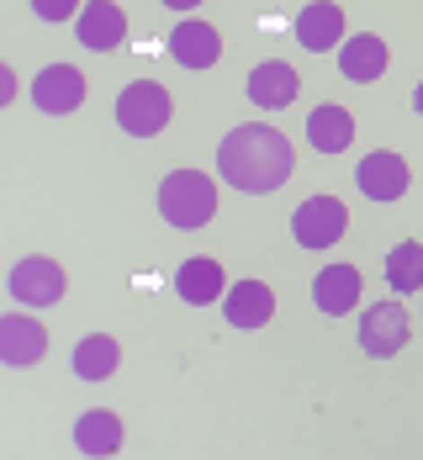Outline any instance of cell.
<instances>
[{
	"label": "cell",
	"mask_w": 423,
	"mask_h": 460,
	"mask_svg": "<svg viewBox=\"0 0 423 460\" xmlns=\"http://www.w3.org/2000/svg\"><path fill=\"white\" fill-rule=\"evenodd\" d=\"M344 228H349V212H344L339 196H313V201H302L296 217H291V233H296L302 249H329V243L344 238Z\"/></svg>",
	"instance_id": "4"
},
{
	"label": "cell",
	"mask_w": 423,
	"mask_h": 460,
	"mask_svg": "<svg viewBox=\"0 0 423 460\" xmlns=\"http://www.w3.org/2000/svg\"><path fill=\"white\" fill-rule=\"evenodd\" d=\"M170 117H175V95L164 91L159 80H133L128 91L117 95V122H122L133 138H154V133H164Z\"/></svg>",
	"instance_id": "3"
},
{
	"label": "cell",
	"mask_w": 423,
	"mask_h": 460,
	"mask_svg": "<svg viewBox=\"0 0 423 460\" xmlns=\"http://www.w3.org/2000/svg\"><path fill=\"white\" fill-rule=\"evenodd\" d=\"M75 32H80V43L95 48V53H111V48L128 38V16H122V5H111V0H95L80 11V22H75Z\"/></svg>",
	"instance_id": "12"
},
{
	"label": "cell",
	"mask_w": 423,
	"mask_h": 460,
	"mask_svg": "<svg viewBox=\"0 0 423 460\" xmlns=\"http://www.w3.org/2000/svg\"><path fill=\"white\" fill-rule=\"evenodd\" d=\"M170 53H175V64H186V69H212L217 58H223V38H217V27L212 22H181L175 32H170Z\"/></svg>",
	"instance_id": "10"
},
{
	"label": "cell",
	"mask_w": 423,
	"mask_h": 460,
	"mask_svg": "<svg viewBox=\"0 0 423 460\" xmlns=\"http://www.w3.org/2000/svg\"><path fill=\"white\" fill-rule=\"evenodd\" d=\"M313 302L339 318V313H349L355 302H360V270L355 265H329V270H318L313 276Z\"/></svg>",
	"instance_id": "13"
},
{
	"label": "cell",
	"mask_w": 423,
	"mask_h": 460,
	"mask_svg": "<svg viewBox=\"0 0 423 460\" xmlns=\"http://www.w3.org/2000/svg\"><path fill=\"white\" fill-rule=\"evenodd\" d=\"M302 91V80H296V69L286 64V58H265V64H254V75H249V95H254V106H265V111H286L291 101Z\"/></svg>",
	"instance_id": "11"
},
{
	"label": "cell",
	"mask_w": 423,
	"mask_h": 460,
	"mask_svg": "<svg viewBox=\"0 0 423 460\" xmlns=\"http://www.w3.org/2000/svg\"><path fill=\"white\" fill-rule=\"evenodd\" d=\"M117 360H122V344L111 333H91V339L75 344V376L80 381H106L117 370Z\"/></svg>",
	"instance_id": "19"
},
{
	"label": "cell",
	"mask_w": 423,
	"mask_h": 460,
	"mask_svg": "<svg viewBox=\"0 0 423 460\" xmlns=\"http://www.w3.org/2000/svg\"><path fill=\"white\" fill-rule=\"evenodd\" d=\"M307 138H313L318 154H344V148L355 143V117H349L339 101H329V106H318V111L307 117Z\"/></svg>",
	"instance_id": "17"
},
{
	"label": "cell",
	"mask_w": 423,
	"mask_h": 460,
	"mask_svg": "<svg viewBox=\"0 0 423 460\" xmlns=\"http://www.w3.org/2000/svg\"><path fill=\"white\" fill-rule=\"evenodd\" d=\"M85 75L75 69V64H48L43 75L32 80V101H38V111L48 117H69L75 106H85Z\"/></svg>",
	"instance_id": "7"
},
{
	"label": "cell",
	"mask_w": 423,
	"mask_h": 460,
	"mask_svg": "<svg viewBox=\"0 0 423 460\" xmlns=\"http://www.w3.org/2000/svg\"><path fill=\"white\" fill-rule=\"evenodd\" d=\"M291 143L276 133V128H234L223 148H217V170H223V181L238 185L243 196H270V190H281L286 175H291Z\"/></svg>",
	"instance_id": "1"
},
{
	"label": "cell",
	"mask_w": 423,
	"mask_h": 460,
	"mask_svg": "<svg viewBox=\"0 0 423 460\" xmlns=\"http://www.w3.org/2000/svg\"><path fill=\"white\" fill-rule=\"evenodd\" d=\"M75 450L80 456H117L122 450V418L106 413V408H95L75 423Z\"/></svg>",
	"instance_id": "18"
},
{
	"label": "cell",
	"mask_w": 423,
	"mask_h": 460,
	"mask_svg": "<svg viewBox=\"0 0 423 460\" xmlns=\"http://www.w3.org/2000/svg\"><path fill=\"white\" fill-rule=\"evenodd\" d=\"M69 291V276L58 260H43V254H27L16 270H11V296L27 302V307H53L58 296Z\"/></svg>",
	"instance_id": "5"
},
{
	"label": "cell",
	"mask_w": 423,
	"mask_h": 460,
	"mask_svg": "<svg viewBox=\"0 0 423 460\" xmlns=\"http://www.w3.org/2000/svg\"><path fill=\"white\" fill-rule=\"evenodd\" d=\"M386 280L397 286V291H419L423 286V243H397L392 254H386Z\"/></svg>",
	"instance_id": "21"
},
{
	"label": "cell",
	"mask_w": 423,
	"mask_h": 460,
	"mask_svg": "<svg viewBox=\"0 0 423 460\" xmlns=\"http://www.w3.org/2000/svg\"><path fill=\"white\" fill-rule=\"evenodd\" d=\"M386 64H392V53H386V43L381 38H349L344 43V53H339V69H344V80H355V85H371V80H381L386 75Z\"/></svg>",
	"instance_id": "14"
},
{
	"label": "cell",
	"mask_w": 423,
	"mask_h": 460,
	"mask_svg": "<svg viewBox=\"0 0 423 460\" xmlns=\"http://www.w3.org/2000/svg\"><path fill=\"white\" fill-rule=\"evenodd\" d=\"M32 11H38L43 22H64V16H80V11H75V0H38Z\"/></svg>",
	"instance_id": "22"
},
{
	"label": "cell",
	"mask_w": 423,
	"mask_h": 460,
	"mask_svg": "<svg viewBox=\"0 0 423 460\" xmlns=\"http://www.w3.org/2000/svg\"><path fill=\"white\" fill-rule=\"evenodd\" d=\"M159 212L175 228H207L217 217V185L201 170H175L170 181L159 185Z\"/></svg>",
	"instance_id": "2"
},
{
	"label": "cell",
	"mask_w": 423,
	"mask_h": 460,
	"mask_svg": "<svg viewBox=\"0 0 423 460\" xmlns=\"http://www.w3.org/2000/svg\"><path fill=\"white\" fill-rule=\"evenodd\" d=\"M408 185H413V170H408V159H402V154L376 148V154H366V159H360V190H366L371 201H397Z\"/></svg>",
	"instance_id": "8"
},
{
	"label": "cell",
	"mask_w": 423,
	"mask_h": 460,
	"mask_svg": "<svg viewBox=\"0 0 423 460\" xmlns=\"http://www.w3.org/2000/svg\"><path fill=\"white\" fill-rule=\"evenodd\" d=\"M276 318V291L265 280H238L234 296H228V323L234 328H265Z\"/></svg>",
	"instance_id": "15"
},
{
	"label": "cell",
	"mask_w": 423,
	"mask_h": 460,
	"mask_svg": "<svg viewBox=\"0 0 423 460\" xmlns=\"http://www.w3.org/2000/svg\"><path fill=\"white\" fill-rule=\"evenodd\" d=\"M296 38L302 48H313V53H323L344 38V11L339 5H307L302 16H296Z\"/></svg>",
	"instance_id": "20"
},
{
	"label": "cell",
	"mask_w": 423,
	"mask_h": 460,
	"mask_svg": "<svg viewBox=\"0 0 423 460\" xmlns=\"http://www.w3.org/2000/svg\"><path fill=\"white\" fill-rule=\"evenodd\" d=\"M175 291H181V302H190V307H212L223 296V265L207 260V254L186 260L181 276H175Z\"/></svg>",
	"instance_id": "16"
},
{
	"label": "cell",
	"mask_w": 423,
	"mask_h": 460,
	"mask_svg": "<svg viewBox=\"0 0 423 460\" xmlns=\"http://www.w3.org/2000/svg\"><path fill=\"white\" fill-rule=\"evenodd\" d=\"M413 339V318H408V307H397V302H376L366 318H360V344H366V355H397L402 344Z\"/></svg>",
	"instance_id": "6"
},
{
	"label": "cell",
	"mask_w": 423,
	"mask_h": 460,
	"mask_svg": "<svg viewBox=\"0 0 423 460\" xmlns=\"http://www.w3.org/2000/svg\"><path fill=\"white\" fill-rule=\"evenodd\" d=\"M43 355H48V328L38 318L11 313V318L0 323V360L5 366H38Z\"/></svg>",
	"instance_id": "9"
}]
</instances>
